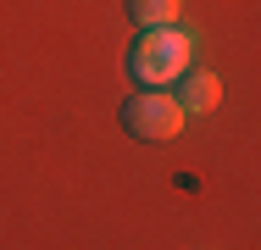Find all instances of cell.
Here are the masks:
<instances>
[{
	"mask_svg": "<svg viewBox=\"0 0 261 250\" xmlns=\"http://www.w3.org/2000/svg\"><path fill=\"white\" fill-rule=\"evenodd\" d=\"M189 50H195L189 34H178V28H145V39L134 45L128 67H134V78H145V84H172V78H184Z\"/></svg>",
	"mask_w": 261,
	"mask_h": 250,
	"instance_id": "1",
	"label": "cell"
},
{
	"mask_svg": "<svg viewBox=\"0 0 261 250\" xmlns=\"http://www.w3.org/2000/svg\"><path fill=\"white\" fill-rule=\"evenodd\" d=\"M184 89H178V106H184V117H206V111H217V100H222V84H217V72H184L178 78Z\"/></svg>",
	"mask_w": 261,
	"mask_h": 250,
	"instance_id": "3",
	"label": "cell"
},
{
	"mask_svg": "<svg viewBox=\"0 0 261 250\" xmlns=\"http://www.w3.org/2000/svg\"><path fill=\"white\" fill-rule=\"evenodd\" d=\"M122 128L134 139H150V145L178 139L184 134V106L167 95V89H139V95L122 100Z\"/></svg>",
	"mask_w": 261,
	"mask_h": 250,
	"instance_id": "2",
	"label": "cell"
},
{
	"mask_svg": "<svg viewBox=\"0 0 261 250\" xmlns=\"http://www.w3.org/2000/svg\"><path fill=\"white\" fill-rule=\"evenodd\" d=\"M178 11H184V0H128V17L139 28H172Z\"/></svg>",
	"mask_w": 261,
	"mask_h": 250,
	"instance_id": "4",
	"label": "cell"
}]
</instances>
